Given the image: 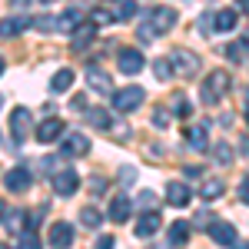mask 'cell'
<instances>
[{
    "instance_id": "1",
    "label": "cell",
    "mask_w": 249,
    "mask_h": 249,
    "mask_svg": "<svg viewBox=\"0 0 249 249\" xmlns=\"http://www.w3.org/2000/svg\"><path fill=\"white\" fill-rule=\"evenodd\" d=\"M230 90H232V77L226 70H213L210 77H206V83H203V90H199V100H203L206 107H216Z\"/></svg>"
},
{
    "instance_id": "2",
    "label": "cell",
    "mask_w": 249,
    "mask_h": 249,
    "mask_svg": "<svg viewBox=\"0 0 249 249\" xmlns=\"http://www.w3.org/2000/svg\"><path fill=\"white\" fill-rule=\"evenodd\" d=\"M170 63H173V73L179 80H190L199 73V57L193 53V50H186V47H179V50H173L170 53Z\"/></svg>"
},
{
    "instance_id": "3",
    "label": "cell",
    "mask_w": 249,
    "mask_h": 249,
    "mask_svg": "<svg viewBox=\"0 0 249 249\" xmlns=\"http://www.w3.org/2000/svg\"><path fill=\"white\" fill-rule=\"evenodd\" d=\"M143 87H123V90H116L113 93V110L116 113H133L136 107L143 103Z\"/></svg>"
},
{
    "instance_id": "4",
    "label": "cell",
    "mask_w": 249,
    "mask_h": 249,
    "mask_svg": "<svg viewBox=\"0 0 249 249\" xmlns=\"http://www.w3.org/2000/svg\"><path fill=\"white\" fill-rule=\"evenodd\" d=\"M50 179H53V193H57V196H73V193L80 190V173L73 170V166L57 170Z\"/></svg>"
},
{
    "instance_id": "5",
    "label": "cell",
    "mask_w": 249,
    "mask_h": 249,
    "mask_svg": "<svg viewBox=\"0 0 249 249\" xmlns=\"http://www.w3.org/2000/svg\"><path fill=\"white\" fill-rule=\"evenodd\" d=\"M176 23H179V14H176V7H153V14H150V27L156 30V37L170 34Z\"/></svg>"
},
{
    "instance_id": "6",
    "label": "cell",
    "mask_w": 249,
    "mask_h": 249,
    "mask_svg": "<svg viewBox=\"0 0 249 249\" xmlns=\"http://www.w3.org/2000/svg\"><path fill=\"white\" fill-rule=\"evenodd\" d=\"M206 232H210V239L216 243V246H236V243H239L236 226H232V223H223V219H213Z\"/></svg>"
},
{
    "instance_id": "7",
    "label": "cell",
    "mask_w": 249,
    "mask_h": 249,
    "mask_svg": "<svg viewBox=\"0 0 249 249\" xmlns=\"http://www.w3.org/2000/svg\"><path fill=\"white\" fill-rule=\"evenodd\" d=\"M73 239H77V230H73V223H53L50 226V236H47V243L53 249H67V246H73Z\"/></svg>"
},
{
    "instance_id": "8",
    "label": "cell",
    "mask_w": 249,
    "mask_h": 249,
    "mask_svg": "<svg viewBox=\"0 0 249 249\" xmlns=\"http://www.w3.org/2000/svg\"><path fill=\"white\" fill-rule=\"evenodd\" d=\"M30 130H34V116H30V110L27 107H17L14 113H10V133H14V140H27L30 136Z\"/></svg>"
},
{
    "instance_id": "9",
    "label": "cell",
    "mask_w": 249,
    "mask_h": 249,
    "mask_svg": "<svg viewBox=\"0 0 249 249\" xmlns=\"http://www.w3.org/2000/svg\"><path fill=\"white\" fill-rule=\"evenodd\" d=\"M60 146H63V156H67V160L90 153V140H87L83 133H63L60 136Z\"/></svg>"
},
{
    "instance_id": "10",
    "label": "cell",
    "mask_w": 249,
    "mask_h": 249,
    "mask_svg": "<svg viewBox=\"0 0 249 249\" xmlns=\"http://www.w3.org/2000/svg\"><path fill=\"white\" fill-rule=\"evenodd\" d=\"M160 226H163V216H160L156 210H143V216L136 219L133 232L140 236V239H150V236H156V232H160Z\"/></svg>"
},
{
    "instance_id": "11",
    "label": "cell",
    "mask_w": 249,
    "mask_h": 249,
    "mask_svg": "<svg viewBox=\"0 0 249 249\" xmlns=\"http://www.w3.org/2000/svg\"><path fill=\"white\" fill-rule=\"evenodd\" d=\"M63 133H67L63 120H57V116H47V120L37 126V143H43V146H47V143H57Z\"/></svg>"
},
{
    "instance_id": "12",
    "label": "cell",
    "mask_w": 249,
    "mask_h": 249,
    "mask_svg": "<svg viewBox=\"0 0 249 249\" xmlns=\"http://www.w3.org/2000/svg\"><path fill=\"white\" fill-rule=\"evenodd\" d=\"M143 67H146V60H143V53H140L136 47H123V50H120V70H123L126 77H136Z\"/></svg>"
},
{
    "instance_id": "13",
    "label": "cell",
    "mask_w": 249,
    "mask_h": 249,
    "mask_svg": "<svg viewBox=\"0 0 249 249\" xmlns=\"http://www.w3.org/2000/svg\"><path fill=\"white\" fill-rule=\"evenodd\" d=\"M3 186H7L10 193L30 190V170H27V166H14V170H7V176H3Z\"/></svg>"
},
{
    "instance_id": "14",
    "label": "cell",
    "mask_w": 249,
    "mask_h": 249,
    "mask_svg": "<svg viewBox=\"0 0 249 249\" xmlns=\"http://www.w3.org/2000/svg\"><path fill=\"white\" fill-rule=\"evenodd\" d=\"M87 83H90L93 93H113V80H110L107 70H100V67H87Z\"/></svg>"
},
{
    "instance_id": "15",
    "label": "cell",
    "mask_w": 249,
    "mask_h": 249,
    "mask_svg": "<svg viewBox=\"0 0 249 249\" xmlns=\"http://www.w3.org/2000/svg\"><path fill=\"white\" fill-rule=\"evenodd\" d=\"M130 213H133V203H130V196H126V193H120V196H113V203H110V213H107V219H110V223H126V219H130Z\"/></svg>"
},
{
    "instance_id": "16",
    "label": "cell",
    "mask_w": 249,
    "mask_h": 249,
    "mask_svg": "<svg viewBox=\"0 0 249 249\" xmlns=\"http://www.w3.org/2000/svg\"><path fill=\"white\" fill-rule=\"evenodd\" d=\"M186 143H190V150H206L210 146V130H206V123H196V126H190L186 130Z\"/></svg>"
},
{
    "instance_id": "17",
    "label": "cell",
    "mask_w": 249,
    "mask_h": 249,
    "mask_svg": "<svg viewBox=\"0 0 249 249\" xmlns=\"http://www.w3.org/2000/svg\"><path fill=\"white\" fill-rule=\"evenodd\" d=\"M166 203L176 206V210H183V206H190V190L183 186V183H166Z\"/></svg>"
},
{
    "instance_id": "18",
    "label": "cell",
    "mask_w": 249,
    "mask_h": 249,
    "mask_svg": "<svg viewBox=\"0 0 249 249\" xmlns=\"http://www.w3.org/2000/svg\"><path fill=\"white\" fill-rule=\"evenodd\" d=\"M236 23H239V14H236V10H216V14H213V27H216V34H232Z\"/></svg>"
},
{
    "instance_id": "19",
    "label": "cell",
    "mask_w": 249,
    "mask_h": 249,
    "mask_svg": "<svg viewBox=\"0 0 249 249\" xmlns=\"http://www.w3.org/2000/svg\"><path fill=\"white\" fill-rule=\"evenodd\" d=\"M3 230L10 232V236H20V232L27 230V213L23 210H7L3 213Z\"/></svg>"
},
{
    "instance_id": "20",
    "label": "cell",
    "mask_w": 249,
    "mask_h": 249,
    "mask_svg": "<svg viewBox=\"0 0 249 249\" xmlns=\"http://www.w3.org/2000/svg\"><path fill=\"white\" fill-rule=\"evenodd\" d=\"M96 37V23L90 20V23H80L77 30H73V50H83V47H90Z\"/></svg>"
},
{
    "instance_id": "21",
    "label": "cell",
    "mask_w": 249,
    "mask_h": 249,
    "mask_svg": "<svg viewBox=\"0 0 249 249\" xmlns=\"http://www.w3.org/2000/svg\"><path fill=\"white\" fill-rule=\"evenodd\" d=\"M87 120H90V126H96V130H110L113 126V116H110V110H103V107H87Z\"/></svg>"
},
{
    "instance_id": "22",
    "label": "cell",
    "mask_w": 249,
    "mask_h": 249,
    "mask_svg": "<svg viewBox=\"0 0 249 249\" xmlns=\"http://www.w3.org/2000/svg\"><path fill=\"white\" fill-rule=\"evenodd\" d=\"M226 193V183L219 179V176H210V179H203V186H199V196L203 199H219Z\"/></svg>"
},
{
    "instance_id": "23",
    "label": "cell",
    "mask_w": 249,
    "mask_h": 249,
    "mask_svg": "<svg viewBox=\"0 0 249 249\" xmlns=\"http://www.w3.org/2000/svg\"><path fill=\"white\" fill-rule=\"evenodd\" d=\"M30 27V20H23V17H7V20H0V37H17V34H23Z\"/></svg>"
},
{
    "instance_id": "24",
    "label": "cell",
    "mask_w": 249,
    "mask_h": 249,
    "mask_svg": "<svg viewBox=\"0 0 249 249\" xmlns=\"http://www.w3.org/2000/svg\"><path fill=\"white\" fill-rule=\"evenodd\" d=\"M70 87H73V70H67V67L50 77V90H53V93H67Z\"/></svg>"
},
{
    "instance_id": "25",
    "label": "cell",
    "mask_w": 249,
    "mask_h": 249,
    "mask_svg": "<svg viewBox=\"0 0 249 249\" xmlns=\"http://www.w3.org/2000/svg\"><path fill=\"white\" fill-rule=\"evenodd\" d=\"M77 27H80V14H77V10L60 14V20H57V30H60V34H73Z\"/></svg>"
},
{
    "instance_id": "26",
    "label": "cell",
    "mask_w": 249,
    "mask_h": 249,
    "mask_svg": "<svg viewBox=\"0 0 249 249\" xmlns=\"http://www.w3.org/2000/svg\"><path fill=\"white\" fill-rule=\"evenodd\" d=\"M186 239H190V226L176 219V223H173V226H170V246H183Z\"/></svg>"
},
{
    "instance_id": "27",
    "label": "cell",
    "mask_w": 249,
    "mask_h": 249,
    "mask_svg": "<svg viewBox=\"0 0 249 249\" xmlns=\"http://www.w3.org/2000/svg\"><path fill=\"white\" fill-rule=\"evenodd\" d=\"M100 219H103V216H100L96 206H83V210H80V223H83L87 230H96V226H100Z\"/></svg>"
},
{
    "instance_id": "28",
    "label": "cell",
    "mask_w": 249,
    "mask_h": 249,
    "mask_svg": "<svg viewBox=\"0 0 249 249\" xmlns=\"http://www.w3.org/2000/svg\"><path fill=\"white\" fill-rule=\"evenodd\" d=\"M226 57H230L232 63H243V60L249 57V40H243V43H230V47H226Z\"/></svg>"
},
{
    "instance_id": "29",
    "label": "cell",
    "mask_w": 249,
    "mask_h": 249,
    "mask_svg": "<svg viewBox=\"0 0 249 249\" xmlns=\"http://www.w3.org/2000/svg\"><path fill=\"white\" fill-rule=\"evenodd\" d=\"M153 73H156V80H170V77H173L170 57H156V60H153Z\"/></svg>"
},
{
    "instance_id": "30",
    "label": "cell",
    "mask_w": 249,
    "mask_h": 249,
    "mask_svg": "<svg viewBox=\"0 0 249 249\" xmlns=\"http://www.w3.org/2000/svg\"><path fill=\"white\" fill-rule=\"evenodd\" d=\"M173 110H176V113H173L176 120H186V116L193 113V110H190V100H186L183 93H176V96H173Z\"/></svg>"
},
{
    "instance_id": "31",
    "label": "cell",
    "mask_w": 249,
    "mask_h": 249,
    "mask_svg": "<svg viewBox=\"0 0 249 249\" xmlns=\"http://www.w3.org/2000/svg\"><path fill=\"white\" fill-rule=\"evenodd\" d=\"M213 156H216V163H223V166H226V163L232 160V146L223 140V143H216V146H213Z\"/></svg>"
},
{
    "instance_id": "32",
    "label": "cell",
    "mask_w": 249,
    "mask_h": 249,
    "mask_svg": "<svg viewBox=\"0 0 249 249\" xmlns=\"http://www.w3.org/2000/svg\"><path fill=\"white\" fill-rule=\"evenodd\" d=\"M133 17H136V0H120L116 20H133Z\"/></svg>"
},
{
    "instance_id": "33",
    "label": "cell",
    "mask_w": 249,
    "mask_h": 249,
    "mask_svg": "<svg viewBox=\"0 0 249 249\" xmlns=\"http://www.w3.org/2000/svg\"><path fill=\"white\" fill-rule=\"evenodd\" d=\"M153 126H160V130L170 126V110L166 107H153Z\"/></svg>"
},
{
    "instance_id": "34",
    "label": "cell",
    "mask_w": 249,
    "mask_h": 249,
    "mask_svg": "<svg viewBox=\"0 0 249 249\" xmlns=\"http://www.w3.org/2000/svg\"><path fill=\"white\" fill-rule=\"evenodd\" d=\"M20 246H23V249H37L40 246L37 236H34V230H23V232H20Z\"/></svg>"
},
{
    "instance_id": "35",
    "label": "cell",
    "mask_w": 249,
    "mask_h": 249,
    "mask_svg": "<svg viewBox=\"0 0 249 249\" xmlns=\"http://www.w3.org/2000/svg\"><path fill=\"white\" fill-rule=\"evenodd\" d=\"M43 206H40V210H34V213H27V230H37L40 223H43Z\"/></svg>"
},
{
    "instance_id": "36",
    "label": "cell",
    "mask_w": 249,
    "mask_h": 249,
    "mask_svg": "<svg viewBox=\"0 0 249 249\" xmlns=\"http://www.w3.org/2000/svg\"><path fill=\"white\" fill-rule=\"evenodd\" d=\"M113 20H116V14H107V10H96V14H93L96 27H107V23H113Z\"/></svg>"
},
{
    "instance_id": "37",
    "label": "cell",
    "mask_w": 249,
    "mask_h": 249,
    "mask_svg": "<svg viewBox=\"0 0 249 249\" xmlns=\"http://www.w3.org/2000/svg\"><path fill=\"white\" fill-rule=\"evenodd\" d=\"M133 179H136V170H133V166H123V170H120V183H123V186H130Z\"/></svg>"
},
{
    "instance_id": "38",
    "label": "cell",
    "mask_w": 249,
    "mask_h": 249,
    "mask_svg": "<svg viewBox=\"0 0 249 249\" xmlns=\"http://www.w3.org/2000/svg\"><path fill=\"white\" fill-rule=\"evenodd\" d=\"M30 27H37V30H50V27H57V23H53L50 17H34V20H30Z\"/></svg>"
},
{
    "instance_id": "39",
    "label": "cell",
    "mask_w": 249,
    "mask_h": 249,
    "mask_svg": "<svg viewBox=\"0 0 249 249\" xmlns=\"http://www.w3.org/2000/svg\"><path fill=\"white\" fill-rule=\"evenodd\" d=\"M140 206L143 210H156V196L153 193H140Z\"/></svg>"
},
{
    "instance_id": "40",
    "label": "cell",
    "mask_w": 249,
    "mask_h": 249,
    "mask_svg": "<svg viewBox=\"0 0 249 249\" xmlns=\"http://www.w3.org/2000/svg\"><path fill=\"white\" fill-rule=\"evenodd\" d=\"M213 219H216L213 213H199V216H196V226H199V230H210V223H213Z\"/></svg>"
},
{
    "instance_id": "41",
    "label": "cell",
    "mask_w": 249,
    "mask_h": 249,
    "mask_svg": "<svg viewBox=\"0 0 249 249\" xmlns=\"http://www.w3.org/2000/svg\"><path fill=\"white\" fill-rule=\"evenodd\" d=\"M239 199L249 206V176H243V179H239Z\"/></svg>"
},
{
    "instance_id": "42",
    "label": "cell",
    "mask_w": 249,
    "mask_h": 249,
    "mask_svg": "<svg viewBox=\"0 0 249 249\" xmlns=\"http://www.w3.org/2000/svg\"><path fill=\"white\" fill-rule=\"evenodd\" d=\"M216 27H213V17H199V34L206 37V34H213Z\"/></svg>"
},
{
    "instance_id": "43",
    "label": "cell",
    "mask_w": 249,
    "mask_h": 249,
    "mask_svg": "<svg viewBox=\"0 0 249 249\" xmlns=\"http://www.w3.org/2000/svg\"><path fill=\"white\" fill-rule=\"evenodd\" d=\"M96 249H113V236H96Z\"/></svg>"
},
{
    "instance_id": "44",
    "label": "cell",
    "mask_w": 249,
    "mask_h": 249,
    "mask_svg": "<svg viewBox=\"0 0 249 249\" xmlns=\"http://www.w3.org/2000/svg\"><path fill=\"white\" fill-rule=\"evenodd\" d=\"M90 186H93L96 193H103V190H107V179H103V176H93V179H90Z\"/></svg>"
},
{
    "instance_id": "45",
    "label": "cell",
    "mask_w": 249,
    "mask_h": 249,
    "mask_svg": "<svg viewBox=\"0 0 249 249\" xmlns=\"http://www.w3.org/2000/svg\"><path fill=\"white\" fill-rule=\"evenodd\" d=\"M236 7H239V10H243V14L249 17V0H236Z\"/></svg>"
},
{
    "instance_id": "46",
    "label": "cell",
    "mask_w": 249,
    "mask_h": 249,
    "mask_svg": "<svg viewBox=\"0 0 249 249\" xmlns=\"http://www.w3.org/2000/svg\"><path fill=\"white\" fill-rule=\"evenodd\" d=\"M27 3H30V0H10V7H17V10H23Z\"/></svg>"
},
{
    "instance_id": "47",
    "label": "cell",
    "mask_w": 249,
    "mask_h": 249,
    "mask_svg": "<svg viewBox=\"0 0 249 249\" xmlns=\"http://www.w3.org/2000/svg\"><path fill=\"white\" fill-rule=\"evenodd\" d=\"M3 213H7V206H3V203H0V223H3Z\"/></svg>"
},
{
    "instance_id": "48",
    "label": "cell",
    "mask_w": 249,
    "mask_h": 249,
    "mask_svg": "<svg viewBox=\"0 0 249 249\" xmlns=\"http://www.w3.org/2000/svg\"><path fill=\"white\" fill-rule=\"evenodd\" d=\"M3 67H7V63H3V57H0V73H3Z\"/></svg>"
},
{
    "instance_id": "49",
    "label": "cell",
    "mask_w": 249,
    "mask_h": 249,
    "mask_svg": "<svg viewBox=\"0 0 249 249\" xmlns=\"http://www.w3.org/2000/svg\"><path fill=\"white\" fill-rule=\"evenodd\" d=\"M246 123H249V103H246Z\"/></svg>"
},
{
    "instance_id": "50",
    "label": "cell",
    "mask_w": 249,
    "mask_h": 249,
    "mask_svg": "<svg viewBox=\"0 0 249 249\" xmlns=\"http://www.w3.org/2000/svg\"><path fill=\"white\" fill-rule=\"evenodd\" d=\"M40 3H57V0H40Z\"/></svg>"
},
{
    "instance_id": "51",
    "label": "cell",
    "mask_w": 249,
    "mask_h": 249,
    "mask_svg": "<svg viewBox=\"0 0 249 249\" xmlns=\"http://www.w3.org/2000/svg\"><path fill=\"white\" fill-rule=\"evenodd\" d=\"M0 107H3V96H0Z\"/></svg>"
}]
</instances>
